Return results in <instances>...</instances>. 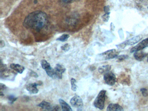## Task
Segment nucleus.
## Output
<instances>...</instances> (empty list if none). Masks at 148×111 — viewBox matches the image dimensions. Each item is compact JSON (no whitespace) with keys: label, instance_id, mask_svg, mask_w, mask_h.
<instances>
[{"label":"nucleus","instance_id":"393cba45","mask_svg":"<svg viewBox=\"0 0 148 111\" xmlns=\"http://www.w3.org/2000/svg\"><path fill=\"white\" fill-rule=\"evenodd\" d=\"M79 0H60L61 2L64 3H70L75 2L78 1Z\"/></svg>","mask_w":148,"mask_h":111},{"label":"nucleus","instance_id":"4468645a","mask_svg":"<svg viewBox=\"0 0 148 111\" xmlns=\"http://www.w3.org/2000/svg\"><path fill=\"white\" fill-rule=\"evenodd\" d=\"M10 67L12 69L15 70L20 74H22L25 69V68L23 66H21L19 64L12 63L10 65Z\"/></svg>","mask_w":148,"mask_h":111},{"label":"nucleus","instance_id":"2eb2a0df","mask_svg":"<svg viewBox=\"0 0 148 111\" xmlns=\"http://www.w3.org/2000/svg\"><path fill=\"white\" fill-rule=\"evenodd\" d=\"M59 102L61 106L62 110L64 111H72L71 107L65 101L62 99H60L59 100Z\"/></svg>","mask_w":148,"mask_h":111},{"label":"nucleus","instance_id":"5701e85b","mask_svg":"<svg viewBox=\"0 0 148 111\" xmlns=\"http://www.w3.org/2000/svg\"><path fill=\"white\" fill-rule=\"evenodd\" d=\"M140 92L142 93L144 97H147L148 96V90L145 88H142L140 89Z\"/></svg>","mask_w":148,"mask_h":111},{"label":"nucleus","instance_id":"f03ea898","mask_svg":"<svg viewBox=\"0 0 148 111\" xmlns=\"http://www.w3.org/2000/svg\"><path fill=\"white\" fill-rule=\"evenodd\" d=\"M119 51L116 49H110L97 56L96 60L97 61L106 60L116 58L119 54Z\"/></svg>","mask_w":148,"mask_h":111},{"label":"nucleus","instance_id":"a211bd4d","mask_svg":"<svg viewBox=\"0 0 148 111\" xmlns=\"http://www.w3.org/2000/svg\"><path fill=\"white\" fill-rule=\"evenodd\" d=\"M71 89L73 91H77V86L76 85V80L74 78L71 79Z\"/></svg>","mask_w":148,"mask_h":111},{"label":"nucleus","instance_id":"7ed1b4c3","mask_svg":"<svg viewBox=\"0 0 148 111\" xmlns=\"http://www.w3.org/2000/svg\"><path fill=\"white\" fill-rule=\"evenodd\" d=\"M106 91L102 90L100 91L93 102V105L95 107L100 110L103 109L106 100Z\"/></svg>","mask_w":148,"mask_h":111},{"label":"nucleus","instance_id":"20e7f679","mask_svg":"<svg viewBox=\"0 0 148 111\" xmlns=\"http://www.w3.org/2000/svg\"><path fill=\"white\" fill-rule=\"evenodd\" d=\"M41 65L43 69H45L48 76L53 79H56L55 71L54 69L51 67L50 63L45 60L41 61Z\"/></svg>","mask_w":148,"mask_h":111},{"label":"nucleus","instance_id":"9b49d317","mask_svg":"<svg viewBox=\"0 0 148 111\" xmlns=\"http://www.w3.org/2000/svg\"><path fill=\"white\" fill-rule=\"evenodd\" d=\"M107 111H124V109L123 107L119 104L110 103L107 107Z\"/></svg>","mask_w":148,"mask_h":111},{"label":"nucleus","instance_id":"b1692460","mask_svg":"<svg viewBox=\"0 0 148 111\" xmlns=\"http://www.w3.org/2000/svg\"><path fill=\"white\" fill-rule=\"evenodd\" d=\"M110 18V14H105L102 16V19L104 22H107Z\"/></svg>","mask_w":148,"mask_h":111},{"label":"nucleus","instance_id":"1a4fd4ad","mask_svg":"<svg viewBox=\"0 0 148 111\" xmlns=\"http://www.w3.org/2000/svg\"><path fill=\"white\" fill-rule=\"evenodd\" d=\"M54 69V71H55L56 79H62V74L66 71L65 68L61 64H57Z\"/></svg>","mask_w":148,"mask_h":111},{"label":"nucleus","instance_id":"6ab92c4d","mask_svg":"<svg viewBox=\"0 0 148 111\" xmlns=\"http://www.w3.org/2000/svg\"><path fill=\"white\" fill-rule=\"evenodd\" d=\"M8 99L9 103L10 104H13L14 103V102H15L17 100L18 98L15 97L14 95H10L8 97Z\"/></svg>","mask_w":148,"mask_h":111},{"label":"nucleus","instance_id":"ddd939ff","mask_svg":"<svg viewBox=\"0 0 148 111\" xmlns=\"http://www.w3.org/2000/svg\"><path fill=\"white\" fill-rule=\"evenodd\" d=\"M38 106L43 109L51 110V111H53V108H54V106H53L51 103L45 101H43L42 102L39 104Z\"/></svg>","mask_w":148,"mask_h":111},{"label":"nucleus","instance_id":"bb28decb","mask_svg":"<svg viewBox=\"0 0 148 111\" xmlns=\"http://www.w3.org/2000/svg\"><path fill=\"white\" fill-rule=\"evenodd\" d=\"M0 46H1V48H2L3 47H5V43L4 42V41L1 40V44H0Z\"/></svg>","mask_w":148,"mask_h":111},{"label":"nucleus","instance_id":"cd10ccee","mask_svg":"<svg viewBox=\"0 0 148 111\" xmlns=\"http://www.w3.org/2000/svg\"><path fill=\"white\" fill-rule=\"evenodd\" d=\"M147 62H148V58H147Z\"/></svg>","mask_w":148,"mask_h":111},{"label":"nucleus","instance_id":"f8f14e48","mask_svg":"<svg viewBox=\"0 0 148 111\" xmlns=\"http://www.w3.org/2000/svg\"><path fill=\"white\" fill-rule=\"evenodd\" d=\"M147 55V53H145L144 52L141 51V50L136 51L134 53V55H133L135 59L139 61H141L143 60V59L146 57Z\"/></svg>","mask_w":148,"mask_h":111},{"label":"nucleus","instance_id":"f257e3e1","mask_svg":"<svg viewBox=\"0 0 148 111\" xmlns=\"http://www.w3.org/2000/svg\"><path fill=\"white\" fill-rule=\"evenodd\" d=\"M48 23L47 15L41 10H37L27 15L23 21V25L26 28L39 32L45 27Z\"/></svg>","mask_w":148,"mask_h":111},{"label":"nucleus","instance_id":"9d476101","mask_svg":"<svg viewBox=\"0 0 148 111\" xmlns=\"http://www.w3.org/2000/svg\"><path fill=\"white\" fill-rule=\"evenodd\" d=\"M41 85L38 83H30L27 86L26 89L30 94H35L38 93L39 91L38 89L37 88V86Z\"/></svg>","mask_w":148,"mask_h":111},{"label":"nucleus","instance_id":"39448f33","mask_svg":"<svg viewBox=\"0 0 148 111\" xmlns=\"http://www.w3.org/2000/svg\"><path fill=\"white\" fill-rule=\"evenodd\" d=\"M103 79L106 84L109 86H113L116 82V75L110 71L104 74Z\"/></svg>","mask_w":148,"mask_h":111},{"label":"nucleus","instance_id":"6e6552de","mask_svg":"<svg viewBox=\"0 0 148 111\" xmlns=\"http://www.w3.org/2000/svg\"><path fill=\"white\" fill-rule=\"evenodd\" d=\"M148 47V37L140 42L136 46L133 47L130 50L131 53H134L136 51L142 50V49Z\"/></svg>","mask_w":148,"mask_h":111},{"label":"nucleus","instance_id":"4be33fe9","mask_svg":"<svg viewBox=\"0 0 148 111\" xmlns=\"http://www.w3.org/2000/svg\"><path fill=\"white\" fill-rule=\"evenodd\" d=\"M61 49L65 52H67L70 49V46L68 43H66L61 47Z\"/></svg>","mask_w":148,"mask_h":111},{"label":"nucleus","instance_id":"aec40b11","mask_svg":"<svg viewBox=\"0 0 148 111\" xmlns=\"http://www.w3.org/2000/svg\"><path fill=\"white\" fill-rule=\"evenodd\" d=\"M6 89L7 86L1 83H0V91H1L0 95H1V96H4V92Z\"/></svg>","mask_w":148,"mask_h":111},{"label":"nucleus","instance_id":"a878e982","mask_svg":"<svg viewBox=\"0 0 148 111\" xmlns=\"http://www.w3.org/2000/svg\"><path fill=\"white\" fill-rule=\"evenodd\" d=\"M110 8H109V6H105L104 8V10L106 14H110Z\"/></svg>","mask_w":148,"mask_h":111},{"label":"nucleus","instance_id":"0eeeda50","mask_svg":"<svg viewBox=\"0 0 148 111\" xmlns=\"http://www.w3.org/2000/svg\"><path fill=\"white\" fill-rule=\"evenodd\" d=\"M71 105L73 107L76 108L78 110H81V108L84 107V103L83 100L80 96L75 95L71 99L70 101Z\"/></svg>","mask_w":148,"mask_h":111},{"label":"nucleus","instance_id":"423d86ee","mask_svg":"<svg viewBox=\"0 0 148 111\" xmlns=\"http://www.w3.org/2000/svg\"><path fill=\"white\" fill-rule=\"evenodd\" d=\"M143 38V36L141 35L137 36L135 37L131 38L130 40L125 41L124 42L121 43L119 45H117V47L118 48L123 49L126 46H130V45H133L137 43L138 41L140 40Z\"/></svg>","mask_w":148,"mask_h":111},{"label":"nucleus","instance_id":"dca6fc26","mask_svg":"<svg viewBox=\"0 0 148 111\" xmlns=\"http://www.w3.org/2000/svg\"><path fill=\"white\" fill-rule=\"evenodd\" d=\"M111 69V66L110 65H106L99 67L98 69L99 73L101 74H105L107 72L110 71Z\"/></svg>","mask_w":148,"mask_h":111},{"label":"nucleus","instance_id":"412c9836","mask_svg":"<svg viewBox=\"0 0 148 111\" xmlns=\"http://www.w3.org/2000/svg\"><path fill=\"white\" fill-rule=\"evenodd\" d=\"M128 57H129V56H128V55H121L118 56L116 57V58L119 61H122L123 60L128 59Z\"/></svg>","mask_w":148,"mask_h":111},{"label":"nucleus","instance_id":"f3484780","mask_svg":"<svg viewBox=\"0 0 148 111\" xmlns=\"http://www.w3.org/2000/svg\"><path fill=\"white\" fill-rule=\"evenodd\" d=\"M70 35L67 34H64L61 35L60 37L57 39V40L60 41L61 42H65L67 40L68 38L70 37Z\"/></svg>","mask_w":148,"mask_h":111}]
</instances>
